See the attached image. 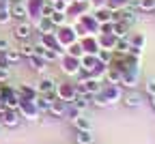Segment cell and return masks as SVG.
I'll list each match as a JSON object with an SVG mask.
<instances>
[{
    "instance_id": "6da1fadb",
    "label": "cell",
    "mask_w": 155,
    "mask_h": 144,
    "mask_svg": "<svg viewBox=\"0 0 155 144\" xmlns=\"http://www.w3.org/2000/svg\"><path fill=\"white\" fill-rule=\"evenodd\" d=\"M140 73H142V67H125L123 77H121V86L129 88V90H136L140 84Z\"/></svg>"
},
{
    "instance_id": "7a4b0ae2",
    "label": "cell",
    "mask_w": 155,
    "mask_h": 144,
    "mask_svg": "<svg viewBox=\"0 0 155 144\" xmlns=\"http://www.w3.org/2000/svg\"><path fill=\"white\" fill-rule=\"evenodd\" d=\"M56 37H58V43H61V47L63 50H67L71 43H75V41H80L78 37V30H75V26H61V28H56Z\"/></svg>"
},
{
    "instance_id": "3957f363",
    "label": "cell",
    "mask_w": 155,
    "mask_h": 144,
    "mask_svg": "<svg viewBox=\"0 0 155 144\" xmlns=\"http://www.w3.org/2000/svg\"><path fill=\"white\" fill-rule=\"evenodd\" d=\"M99 95L108 101V106L121 103V99H123V86L121 84H108V82H104V88H101Z\"/></svg>"
},
{
    "instance_id": "277c9868",
    "label": "cell",
    "mask_w": 155,
    "mask_h": 144,
    "mask_svg": "<svg viewBox=\"0 0 155 144\" xmlns=\"http://www.w3.org/2000/svg\"><path fill=\"white\" fill-rule=\"evenodd\" d=\"M19 114H22V118H26V120H37L39 118V108H37V103H35V99H22L19 101Z\"/></svg>"
},
{
    "instance_id": "5b68a950",
    "label": "cell",
    "mask_w": 155,
    "mask_h": 144,
    "mask_svg": "<svg viewBox=\"0 0 155 144\" xmlns=\"http://www.w3.org/2000/svg\"><path fill=\"white\" fill-rule=\"evenodd\" d=\"M56 97L61 101H67V103H73L75 97H78V90H75V84L71 82H63V84L56 86Z\"/></svg>"
},
{
    "instance_id": "8992f818",
    "label": "cell",
    "mask_w": 155,
    "mask_h": 144,
    "mask_svg": "<svg viewBox=\"0 0 155 144\" xmlns=\"http://www.w3.org/2000/svg\"><path fill=\"white\" fill-rule=\"evenodd\" d=\"M61 69H63V73L65 75H78L80 73V58H75V56H69V54H65V56H61Z\"/></svg>"
},
{
    "instance_id": "52a82bcc",
    "label": "cell",
    "mask_w": 155,
    "mask_h": 144,
    "mask_svg": "<svg viewBox=\"0 0 155 144\" xmlns=\"http://www.w3.org/2000/svg\"><path fill=\"white\" fill-rule=\"evenodd\" d=\"M80 45H82L84 54L97 56V52L101 50V45H99V34H84V37L80 39Z\"/></svg>"
},
{
    "instance_id": "ba28073f",
    "label": "cell",
    "mask_w": 155,
    "mask_h": 144,
    "mask_svg": "<svg viewBox=\"0 0 155 144\" xmlns=\"http://www.w3.org/2000/svg\"><path fill=\"white\" fill-rule=\"evenodd\" d=\"M0 120H2L5 127H17L19 120H22V114L15 108H7L5 112H0Z\"/></svg>"
},
{
    "instance_id": "9c48e42d",
    "label": "cell",
    "mask_w": 155,
    "mask_h": 144,
    "mask_svg": "<svg viewBox=\"0 0 155 144\" xmlns=\"http://www.w3.org/2000/svg\"><path fill=\"white\" fill-rule=\"evenodd\" d=\"M56 86H58V82H56L52 75H43L41 80L37 82L39 95H52V93H56Z\"/></svg>"
},
{
    "instance_id": "30bf717a",
    "label": "cell",
    "mask_w": 155,
    "mask_h": 144,
    "mask_svg": "<svg viewBox=\"0 0 155 144\" xmlns=\"http://www.w3.org/2000/svg\"><path fill=\"white\" fill-rule=\"evenodd\" d=\"M121 103H123L125 108H129V110H136V108H140V106H142V95H140L138 90H129V93L123 95Z\"/></svg>"
},
{
    "instance_id": "8fae6325",
    "label": "cell",
    "mask_w": 155,
    "mask_h": 144,
    "mask_svg": "<svg viewBox=\"0 0 155 144\" xmlns=\"http://www.w3.org/2000/svg\"><path fill=\"white\" fill-rule=\"evenodd\" d=\"M28 5L24 2H11V17L17 22H28Z\"/></svg>"
},
{
    "instance_id": "7c38bea8",
    "label": "cell",
    "mask_w": 155,
    "mask_h": 144,
    "mask_svg": "<svg viewBox=\"0 0 155 144\" xmlns=\"http://www.w3.org/2000/svg\"><path fill=\"white\" fill-rule=\"evenodd\" d=\"M82 84H84V90L93 97V95H99L101 93V88H104V80H97V77H86V80H80Z\"/></svg>"
},
{
    "instance_id": "4fadbf2b",
    "label": "cell",
    "mask_w": 155,
    "mask_h": 144,
    "mask_svg": "<svg viewBox=\"0 0 155 144\" xmlns=\"http://www.w3.org/2000/svg\"><path fill=\"white\" fill-rule=\"evenodd\" d=\"M80 71H84V73H93L97 67H99V60H97V56H93V54H84L82 58H80Z\"/></svg>"
},
{
    "instance_id": "5bb4252c",
    "label": "cell",
    "mask_w": 155,
    "mask_h": 144,
    "mask_svg": "<svg viewBox=\"0 0 155 144\" xmlns=\"http://www.w3.org/2000/svg\"><path fill=\"white\" fill-rule=\"evenodd\" d=\"M67 108H69L67 101L54 99V101H52V106H50V110H48V114H50V116H54V118H63V116L67 114Z\"/></svg>"
},
{
    "instance_id": "9a60e30c",
    "label": "cell",
    "mask_w": 155,
    "mask_h": 144,
    "mask_svg": "<svg viewBox=\"0 0 155 144\" xmlns=\"http://www.w3.org/2000/svg\"><path fill=\"white\" fill-rule=\"evenodd\" d=\"M30 34H32V24H30V22H19V24L15 26V37H17L19 41H28Z\"/></svg>"
},
{
    "instance_id": "2e32d148",
    "label": "cell",
    "mask_w": 155,
    "mask_h": 144,
    "mask_svg": "<svg viewBox=\"0 0 155 144\" xmlns=\"http://www.w3.org/2000/svg\"><path fill=\"white\" fill-rule=\"evenodd\" d=\"M95 17H97V22H99V24L114 22V11H112L108 5H104V7H99V9L95 11Z\"/></svg>"
},
{
    "instance_id": "e0dca14e",
    "label": "cell",
    "mask_w": 155,
    "mask_h": 144,
    "mask_svg": "<svg viewBox=\"0 0 155 144\" xmlns=\"http://www.w3.org/2000/svg\"><path fill=\"white\" fill-rule=\"evenodd\" d=\"M73 123V127H75V131H88V129H93V120L82 112L80 116H78V118H73L71 120Z\"/></svg>"
},
{
    "instance_id": "ac0fdd59",
    "label": "cell",
    "mask_w": 155,
    "mask_h": 144,
    "mask_svg": "<svg viewBox=\"0 0 155 144\" xmlns=\"http://www.w3.org/2000/svg\"><path fill=\"white\" fill-rule=\"evenodd\" d=\"M37 30L41 34H52V32H56V26L50 17H39L37 19Z\"/></svg>"
},
{
    "instance_id": "d6986e66",
    "label": "cell",
    "mask_w": 155,
    "mask_h": 144,
    "mask_svg": "<svg viewBox=\"0 0 155 144\" xmlns=\"http://www.w3.org/2000/svg\"><path fill=\"white\" fill-rule=\"evenodd\" d=\"M116 41H119V37L116 34H99V45L101 50H116Z\"/></svg>"
},
{
    "instance_id": "ffe728a7",
    "label": "cell",
    "mask_w": 155,
    "mask_h": 144,
    "mask_svg": "<svg viewBox=\"0 0 155 144\" xmlns=\"http://www.w3.org/2000/svg\"><path fill=\"white\" fill-rule=\"evenodd\" d=\"M11 2L9 0H0V24H9L11 22Z\"/></svg>"
},
{
    "instance_id": "44dd1931",
    "label": "cell",
    "mask_w": 155,
    "mask_h": 144,
    "mask_svg": "<svg viewBox=\"0 0 155 144\" xmlns=\"http://www.w3.org/2000/svg\"><path fill=\"white\" fill-rule=\"evenodd\" d=\"M121 77H123V71H121V69L108 67V71H106V80H104V82H108V84H121Z\"/></svg>"
},
{
    "instance_id": "7402d4cb",
    "label": "cell",
    "mask_w": 155,
    "mask_h": 144,
    "mask_svg": "<svg viewBox=\"0 0 155 144\" xmlns=\"http://www.w3.org/2000/svg\"><path fill=\"white\" fill-rule=\"evenodd\" d=\"M131 50V41H129V34L127 37H119V41H116V54H129Z\"/></svg>"
},
{
    "instance_id": "603a6c76",
    "label": "cell",
    "mask_w": 155,
    "mask_h": 144,
    "mask_svg": "<svg viewBox=\"0 0 155 144\" xmlns=\"http://www.w3.org/2000/svg\"><path fill=\"white\" fill-rule=\"evenodd\" d=\"M75 144H95L93 131H75Z\"/></svg>"
},
{
    "instance_id": "cb8c5ba5",
    "label": "cell",
    "mask_w": 155,
    "mask_h": 144,
    "mask_svg": "<svg viewBox=\"0 0 155 144\" xmlns=\"http://www.w3.org/2000/svg\"><path fill=\"white\" fill-rule=\"evenodd\" d=\"M28 60H30V65H32V69H35V71H41V73H43V71H45V67H48V60H45L43 56L32 54Z\"/></svg>"
},
{
    "instance_id": "d4e9b609",
    "label": "cell",
    "mask_w": 155,
    "mask_h": 144,
    "mask_svg": "<svg viewBox=\"0 0 155 144\" xmlns=\"http://www.w3.org/2000/svg\"><path fill=\"white\" fill-rule=\"evenodd\" d=\"M97 60H99L101 65L110 67L112 60H114V52H112V50H99V52H97Z\"/></svg>"
},
{
    "instance_id": "484cf974",
    "label": "cell",
    "mask_w": 155,
    "mask_h": 144,
    "mask_svg": "<svg viewBox=\"0 0 155 144\" xmlns=\"http://www.w3.org/2000/svg\"><path fill=\"white\" fill-rule=\"evenodd\" d=\"M129 24L127 22H123V19H119V22H114V34L116 37H127L129 34Z\"/></svg>"
},
{
    "instance_id": "4316f807",
    "label": "cell",
    "mask_w": 155,
    "mask_h": 144,
    "mask_svg": "<svg viewBox=\"0 0 155 144\" xmlns=\"http://www.w3.org/2000/svg\"><path fill=\"white\" fill-rule=\"evenodd\" d=\"M65 54H69V56H75V58H82V56H84V50H82V45H80V41L71 43V45L67 47V52H65Z\"/></svg>"
},
{
    "instance_id": "83f0119b",
    "label": "cell",
    "mask_w": 155,
    "mask_h": 144,
    "mask_svg": "<svg viewBox=\"0 0 155 144\" xmlns=\"http://www.w3.org/2000/svg\"><path fill=\"white\" fill-rule=\"evenodd\" d=\"M5 60H7L9 67H11V65H15V63L22 60V54H19L17 50H7V52H5Z\"/></svg>"
},
{
    "instance_id": "f1b7e54d",
    "label": "cell",
    "mask_w": 155,
    "mask_h": 144,
    "mask_svg": "<svg viewBox=\"0 0 155 144\" xmlns=\"http://www.w3.org/2000/svg\"><path fill=\"white\" fill-rule=\"evenodd\" d=\"M50 19L54 22V26H56V28H61V26H65V24H67V13H61V11H54Z\"/></svg>"
},
{
    "instance_id": "f546056e",
    "label": "cell",
    "mask_w": 155,
    "mask_h": 144,
    "mask_svg": "<svg viewBox=\"0 0 155 144\" xmlns=\"http://www.w3.org/2000/svg\"><path fill=\"white\" fill-rule=\"evenodd\" d=\"M19 54H22V58H30V56L35 54V43L22 41V47H19Z\"/></svg>"
},
{
    "instance_id": "4dcf8cb0",
    "label": "cell",
    "mask_w": 155,
    "mask_h": 144,
    "mask_svg": "<svg viewBox=\"0 0 155 144\" xmlns=\"http://www.w3.org/2000/svg\"><path fill=\"white\" fill-rule=\"evenodd\" d=\"M144 93H147V97L155 95V75H151V77L144 80Z\"/></svg>"
},
{
    "instance_id": "1f68e13d",
    "label": "cell",
    "mask_w": 155,
    "mask_h": 144,
    "mask_svg": "<svg viewBox=\"0 0 155 144\" xmlns=\"http://www.w3.org/2000/svg\"><path fill=\"white\" fill-rule=\"evenodd\" d=\"M140 13H155V0H140Z\"/></svg>"
},
{
    "instance_id": "d6a6232c",
    "label": "cell",
    "mask_w": 155,
    "mask_h": 144,
    "mask_svg": "<svg viewBox=\"0 0 155 144\" xmlns=\"http://www.w3.org/2000/svg\"><path fill=\"white\" fill-rule=\"evenodd\" d=\"M106 5H108L112 11H119V9H123V7L127 5V0H106Z\"/></svg>"
},
{
    "instance_id": "836d02e7",
    "label": "cell",
    "mask_w": 155,
    "mask_h": 144,
    "mask_svg": "<svg viewBox=\"0 0 155 144\" xmlns=\"http://www.w3.org/2000/svg\"><path fill=\"white\" fill-rule=\"evenodd\" d=\"M99 34H114V22H106L99 26Z\"/></svg>"
},
{
    "instance_id": "e575fe53",
    "label": "cell",
    "mask_w": 155,
    "mask_h": 144,
    "mask_svg": "<svg viewBox=\"0 0 155 144\" xmlns=\"http://www.w3.org/2000/svg\"><path fill=\"white\" fill-rule=\"evenodd\" d=\"M125 7L131 9V11H136V13H140V0H127Z\"/></svg>"
},
{
    "instance_id": "d590c367",
    "label": "cell",
    "mask_w": 155,
    "mask_h": 144,
    "mask_svg": "<svg viewBox=\"0 0 155 144\" xmlns=\"http://www.w3.org/2000/svg\"><path fill=\"white\" fill-rule=\"evenodd\" d=\"M7 80H9V69L0 67V82H7Z\"/></svg>"
},
{
    "instance_id": "8d00e7d4",
    "label": "cell",
    "mask_w": 155,
    "mask_h": 144,
    "mask_svg": "<svg viewBox=\"0 0 155 144\" xmlns=\"http://www.w3.org/2000/svg\"><path fill=\"white\" fill-rule=\"evenodd\" d=\"M7 50H11L9 41H7V39H0V52H7Z\"/></svg>"
},
{
    "instance_id": "74e56055",
    "label": "cell",
    "mask_w": 155,
    "mask_h": 144,
    "mask_svg": "<svg viewBox=\"0 0 155 144\" xmlns=\"http://www.w3.org/2000/svg\"><path fill=\"white\" fill-rule=\"evenodd\" d=\"M149 103H151V108L155 110V95H153V97H149Z\"/></svg>"
},
{
    "instance_id": "f35d334b",
    "label": "cell",
    "mask_w": 155,
    "mask_h": 144,
    "mask_svg": "<svg viewBox=\"0 0 155 144\" xmlns=\"http://www.w3.org/2000/svg\"><path fill=\"white\" fill-rule=\"evenodd\" d=\"M73 2H88V0H73Z\"/></svg>"
},
{
    "instance_id": "ab89813d",
    "label": "cell",
    "mask_w": 155,
    "mask_h": 144,
    "mask_svg": "<svg viewBox=\"0 0 155 144\" xmlns=\"http://www.w3.org/2000/svg\"><path fill=\"white\" fill-rule=\"evenodd\" d=\"M9 2H22V0H9Z\"/></svg>"
},
{
    "instance_id": "60d3db41",
    "label": "cell",
    "mask_w": 155,
    "mask_h": 144,
    "mask_svg": "<svg viewBox=\"0 0 155 144\" xmlns=\"http://www.w3.org/2000/svg\"><path fill=\"white\" fill-rule=\"evenodd\" d=\"M0 97H2V86H0Z\"/></svg>"
}]
</instances>
